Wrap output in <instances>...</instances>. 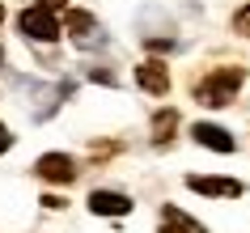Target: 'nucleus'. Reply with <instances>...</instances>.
<instances>
[{"label": "nucleus", "mask_w": 250, "mask_h": 233, "mask_svg": "<svg viewBox=\"0 0 250 233\" xmlns=\"http://www.w3.org/2000/svg\"><path fill=\"white\" fill-rule=\"evenodd\" d=\"M242 81H246V68H212L208 77L195 85V98L204 106H229L233 93L242 89Z\"/></svg>", "instance_id": "obj_1"}, {"label": "nucleus", "mask_w": 250, "mask_h": 233, "mask_svg": "<svg viewBox=\"0 0 250 233\" xmlns=\"http://www.w3.org/2000/svg\"><path fill=\"white\" fill-rule=\"evenodd\" d=\"M64 26L72 30L77 39H89V34H93V17L81 13V9H68V13H64Z\"/></svg>", "instance_id": "obj_9"}, {"label": "nucleus", "mask_w": 250, "mask_h": 233, "mask_svg": "<svg viewBox=\"0 0 250 233\" xmlns=\"http://www.w3.org/2000/svg\"><path fill=\"white\" fill-rule=\"evenodd\" d=\"M161 233H208L199 220H191L187 212H178L174 204H166L161 208Z\"/></svg>", "instance_id": "obj_8"}, {"label": "nucleus", "mask_w": 250, "mask_h": 233, "mask_svg": "<svg viewBox=\"0 0 250 233\" xmlns=\"http://www.w3.org/2000/svg\"><path fill=\"white\" fill-rule=\"evenodd\" d=\"M136 81H140V89H148V93H166L170 89V72H166L161 60H145V64L136 68Z\"/></svg>", "instance_id": "obj_6"}, {"label": "nucleus", "mask_w": 250, "mask_h": 233, "mask_svg": "<svg viewBox=\"0 0 250 233\" xmlns=\"http://www.w3.org/2000/svg\"><path fill=\"white\" fill-rule=\"evenodd\" d=\"M0 60H4V55H0Z\"/></svg>", "instance_id": "obj_15"}, {"label": "nucleus", "mask_w": 250, "mask_h": 233, "mask_svg": "<svg viewBox=\"0 0 250 233\" xmlns=\"http://www.w3.org/2000/svg\"><path fill=\"white\" fill-rule=\"evenodd\" d=\"M233 26H237V34H246V39H250V4H246V9H242V13L233 17Z\"/></svg>", "instance_id": "obj_11"}, {"label": "nucleus", "mask_w": 250, "mask_h": 233, "mask_svg": "<svg viewBox=\"0 0 250 233\" xmlns=\"http://www.w3.org/2000/svg\"><path fill=\"white\" fill-rule=\"evenodd\" d=\"M17 26H21V34H30V39H39V42H55L60 39L55 13H47V9H39V4H30L26 13L17 17Z\"/></svg>", "instance_id": "obj_2"}, {"label": "nucleus", "mask_w": 250, "mask_h": 233, "mask_svg": "<svg viewBox=\"0 0 250 233\" xmlns=\"http://www.w3.org/2000/svg\"><path fill=\"white\" fill-rule=\"evenodd\" d=\"M191 136H195L204 148H216V153H233V136L225 127H216V123H195L191 127Z\"/></svg>", "instance_id": "obj_7"}, {"label": "nucleus", "mask_w": 250, "mask_h": 233, "mask_svg": "<svg viewBox=\"0 0 250 233\" xmlns=\"http://www.w3.org/2000/svg\"><path fill=\"white\" fill-rule=\"evenodd\" d=\"M174 127H178V115H174V110H161V115L153 119V140H157V144H166Z\"/></svg>", "instance_id": "obj_10"}, {"label": "nucleus", "mask_w": 250, "mask_h": 233, "mask_svg": "<svg viewBox=\"0 0 250 233\" xmlns=\"http://www.w3.org/2000/svg\"><path fill=\"white\" fill-rule=\"evenodd\" d=\"M89 208L98 212V216H127V212H132V199L119 195V191H93Z\"/></svg>", "instance_id": "obj_5"}, {"label": "nucleus", "mask_w": 250, "mask_h": 233, "mask_svg": "<svg viewBox=\"0 0 250 233\" xmlns=\"http://www.w3.org/2000/svg\"><path fill=\"white\" fill-rule=\"evenodd\" d=\"M9 148H13V136H9V127L0 123V153H9Z\"/></svg>", "instance_id": "obj_13"}, {"label": "nucleus", "mask_w": 250, "mask_h": 233, "mask_svg": "<svg viewBox=\"0 0 250 233\" xmlns=\"http://www.w3.org/2000/svg\"><path fill=\"white\" fill-rule=\"evenodd\" d=\"M0 21H4V9H0Z\"/></svg>", "instance_id": "obj_14"}, {"label": "nucleus", "mask_w": 250, "mask_h": 233, "mask_svg": "<svg viewBox=\"0 0 250 233\" xmlns=\"http://www.w3.org/2000/svg\"><path fill=\"white\" fill-rule=\"evenodd\" d=\"M187 187L199 191V195H225V199H237V195H242V182L237 178H204V174H191Z\"/></svg>", "instance_id": "obj_4"}, {"label": "nucleus", "mask_w": 250, "mask_h": 233, "mask_svg": "<svg viewBox=\"0 0 250 233\" xmlns=\"http://www.w3.org/2000/svg\"><path fill=\"white\" fill-rule=\"evenodd\" d=\"M39 9H47V13H55V9H64V13H68V0H39Z\"/></svg>", "instance_id": "obj_12"}, {"label": "nucleus", "mask_w": 250, "mask_h": 233, "mask_svg": "<svg viewBox=\"0 0 250 233\" xmlns=\"http://www.w3.org/2000/svg\"><path fill=\"white\" fill-rule=\"evenodd\" d=\"M39 178L42 182H72L77 178V166H72V157H64V153H47V157H39Z\"/></svg>", "instance_id": "obj_3"}]
</instances>
